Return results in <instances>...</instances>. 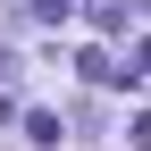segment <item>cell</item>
<instances>
[{
  "mask_svg": "<svg viewBox=\"0 0 151 151\" xmlns=\"http://www.w3.org/2000/svg\"><path fill=\"white\" fill-rule=\"evenodd\" d=\"M134 76H151V42H134V67H126V84H134Z\"/></svg>",
  "mask_w": 151,
  "mask_h": 151,
  "instance_id": "277c9868",
  "label": "cell"
},
{
  "mask_svg": "<svg viewBox=\"0 0 151 151\" xmlns=\"http://www.w3.org/2000/svg\"><path fill=\"white\" fill-rule=\"evenodd\" d=\"M126 143H134V151H151V109H134V126H126Z\"/></svg>",
  "mask_w": 151,
  "mask_h": 151,
  "instance_id": "3957f363",
  "label": "cell"
},
{
  "mask_svg": "<svg viewBox=\"0 0 151 151\" xmlns=\"http://www.w3.org/2000/svg\"><path fill=\"white\" fill-rule=\"evenodd\" d=\"M76 9H84V0H34V17H42V25H67Z\"/></svg>",
  "mask_w": 151,
  "mask_h": 151,
  "instance_id": "7a4b0ae2",
  "label": "cell"
},
{
  "mask_svg": "<svg viewBox=\"0 0 151 151\" xmlns=\"http://www.w3.org/2000/svg\"><path fill=\"white\" fill-rule=\"evenodd\" d=\"M76 67H84V84H118V76H126L109 50H76Z\"/></svg>",
  "mask_w": 151,
  "mask_h": 151,
  "instance_id": "6da1fadb",
  "label": "cell"
}]
</instances>
